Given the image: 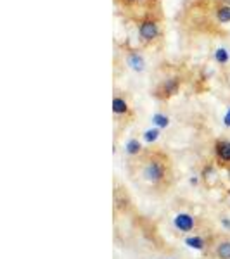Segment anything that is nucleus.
Returning <instances> with one entry per match:
<instances>
[{
  "instance_id": "nucleus-1",
  "label": "nucleus",
  "mask_w": 230,
  "mask_h": 259,
  "mask_svg": "<svg viewBox=\"0 0 230 259\" xmlns=\"http://www.w3.org/2000/svg\"><path fill=\"white\" fill-rule=\"evenodd\" d=\"M128 173L137 185L152 195H166L175 185V164L166 150L147 147L128 162Z\"/></svg>"
},
{
  "instance_id": "nucleus-2",
  "label": "nucleus",
  "mask_w": 230,
  "mask_h": 259,
  "mask_svg": "<svg viewBox=\"0 0 230 259\" xmlns=\"http://www.w3.org/2000/svg\"><path fill=\"white\" fill-rule=\"evenodd\" d=\"M114 2L127 18L135 21L160 12V0H114Z\"/></svg>"
},
{
  "instance_id": "nucleus-3",
  "label": "nucleus",
  "mask_w": 230,
  "mask_h": 259,
  "mask_svg": "<svg viewBox=\"0 0 230 259\" xmlns=\"http://www.w3.org/2000/svg\"><path fill=\"white\" fill-rule=\"evenodd\" d=\"M137 35L142 45H154L163 35V21L161 14H149L140 21H137Z\"/></svg>"
},
{
  "instance_id": "nucleus-4",
  "label": "nucleus",
  "mask_w": 230,
  "mask_h": 259,
  "mask_svg": "<svg viewBox=\"0 0 230 259\" xmlns=\"http://www.w3.org/2000/svg\"><path fill=\"white\" fill-rule=\"evenodd\" d=\"M206 259H230V235L213 232L208 239V247L204 250Z\"/></svg>"
},
{
  "instance_id": "nucleus-5",
  "label": "nucleus",
  "mask_w": 230,
  "mask_h": 259,
  "mask_svg": "<svg viewBox=\"0 0 230 259\" xmlns=\"http://www.w3.org/2000/svg\"><path fill=\"white\" fill-rule=\"evenodd\" d=\"M173 227L180 233H185V235H210V233L201 232L199 218L190 214V212H178L173 218Z\"/></svg>"
},
{
  "instance_id": "nucleus-6",
  "label": "nucleus",
  "mask_w": 230,
  "mask_h": 259,
  "mask_svg": "<svg viewBox=\"0 0 230 259\" xmlns=\"http://www.w3.org/2000/svg\"><path fill=\"white\" fill-rule=\"evenodd\" d=\"M112 114H114L116 121H125V123H130L133 119V109L130 100L127 99L125 94L116 92L114 97H112Z\"/></svg>"
},
{
  "instance_id": "nucleus-7",
  "label": "nucleus",
  "mask_w": 230,
  "mask_h": 259,
  "mask_svg": "<svg viewBox=\"0 0 230 259\" xmlns=\"http://www.w3.org/2000/svg\"><path fill=\"white\" fill-rule=\"evenodd\" d=\"M213 152H215V159L218 162V166L230 169V140L218 139L213 145Z\"/></svg>"
},
{
  "instance_id": "nucleus-8",
  "label": "nucleus",
  "mask_w": 230,
  "mask_h": 259,
  "mask_svg": "<svg viewBox=\"0 0 230 259\" xmlns=\"http://www.w3.org/2000/svg\"><path fill=\"white\" fill-rule=\"evenodd\" d=\"M180 89V80L178 78H168L166 81H163L160 85V89H158V94H161L160 97H171V95H175Z\"/></svg>"
},
{
  "instance_id": "nucleus-9",
  "label": "nucleus",
  "mask_w": 230,
  "mask_h": 259,
  "mask_svg": "<svg viewBox=\"0 0 230 259\" xmlns=\"http://www.w3.org/2000/svg\"><path fill=\"white\" fill-rule=\"evenodd\" d=\"M127 64H128V68L133 69L135 73H142V71L145 69V59H144V56L139 52H130L127 56Z\"/></svg>"
},
{
  "instance_id": "nucleus-10",
  "label": "nucleus",
  "mask_w": 230,
  "mask_h": 259,
  "mask_svg": "<svg viewBox=\"0 0 230 259\" xmlns=\"http://www.w3.org/2000/svg\"><path fill=\"white\" fill-rule=\"evenodd\" d=\"M216 19L220 23H230V4H221L216 7Z\"/></svg>"
},
{
  "instance_id": "nucleus-11",
  "label": "nucleus",
  "mask_w": 230,
  "mask_h": 259,
  "mask_svg": "<svg viewBox=\"0 0 230 259\" xmlns=\"http://www.w3.org/2000/svg\"><path fill=\"white\" fill-rule=\"evenodd\" d=\"M144 150V147L140 145V142L137 139H132L130 142L127 144V154L130 156V159H133V157H137L139 154Z\"/></svg>"
},
{
  "instance_id": "nucleus-12",
  "label": "nucleus",
  "mask_w": 230,
  "mask_h": 259,
  "mask_svg": "<svg viewBox=\"0 0 230 259\" xmlns=\"http://www.w3.org/2000/svg\"><path fill=\"white\" fill-rule=\"evenodd\" d=\"M152 121L156 124H160V126H166V124H168V118H166V116H163V114H156L152 118Z\"/></svg>"
},
{
  "instance_id": "nucleus-13",
  "label": "nucleus",
  "mask_w": 230,
  "mask_h": 259,
  "mask_svg": "<svg viewBox=\"0 0 230 259\" xmlns=\"http://www.w3.org/2000/svg\"><path fill=\"white\" fill-rule=\"evenodd\" d=\"M227 59H228V56H227V50L220 49L218 52H216V61H218V62H225Z\"/></svg>"
},
{
  "instance_id": "nucleus-14",
  "label": "nucleus",
  "mask_w": 230,
  "mask_h": 259,
  "mask_svg": "<svg viewBox=\"0 0 230 259\" xmlns=\"http://www.w3.org/2000/svg\"><path fill=\"white\" fill-rule=\"evenodd\" d=\"M160 259H185V257H183L182 254H177V252H166V254H163Z\"/></svg>"
},
{
  "instance_id": "nucleus-15",
  "label": "nucleus",
  "mask_w": 230,
  "mask_h": 259,
  "mask_svg": "<svg viewBox=\"0 0 230 259\" xmlns=\"http://www.w3.org/2000/svg\"><path fill=\"white\" fill-rule=\"evenodd\" d=\"M145 139H147V140H156L158 139V130H149V132H145Z\"/></svg>"
},
{
  "instance_id": "nucleus-16",
  "label": "nucleus",
  "mask_w": 230,
  "mask_h": 259,
  "mask_svg": "<svg viewBox=\"0 0 230 259\" xmlns=\"http://www.w3.org/2000/svg\"><path fill=\"white\" fill-rule=\"evenodd\" d=\"M225 124H227V126H230V109L227 112V116H225Z\"/></svg>"
},
{
  "instance_id": "nucleus-17",
  "label": "nucleus",
  "mask_w": 230,
  "mask_h": 259,
  "mask_svg": "<svg viewBox=\"0 0 230 259\" xmlns=\"http://www.w3.org/2000/svg\"><path fill=\"white\" fill-rule=\"evenodd\" d=\"M228 199H230V190H228Z\"/></svg>"
},
{
  "instance_id": "nucleus-18",
  "label": "nucleus",
  "mask_w": 230,
  "mask_h": 259,
  "mask_svg": "<svg viewBox=\"0 0 230 259\" xmlns=\"http://www.w3.org/2000/svg\"><path fill=\"white\" fill-rule=\"evenodd\" d=\"M227 171H228V175H230V169H227Z\"/></svg>"
}]
</instances>
